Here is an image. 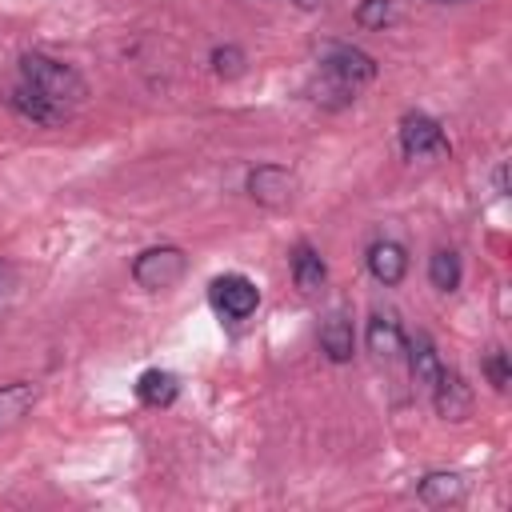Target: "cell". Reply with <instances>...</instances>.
<instances>
[{
  "mask_svg": "<svg viewBox=\"0 0 512 512\" xmlns=\"http://www.w3.org/2000/svg\"><path fill=\"white\" fill-rule=\"evenodd\" d=\"M372 80H376V60L368 52L352 44H328L320 52V76L312 84V100L324 108H344Z\"/></svg>",
  "mask_w": 512,
  "mask_h": 512,
  "instance_id": "6da1fadb",
  "label": "cell"
},
{
  "mask_svg": "<svg viewBox=\"0 0 512 512\" xmlns=\"http://www.w3.org/2000/svg\"><path fill=\"white\" fill-rule=\"evenodd\" d=\"M20 80H24L28 88H36L40 96L64 104V108H76V104L88 100V80H84L72 64L56 60V56H48V52H24V56H20Z\"/></svg>",
  "mask_w": 512,
  "mask_h": 512,
  "instance_id": "7a4b0ae2",
  "label": "cell"
},
{
  "mask_svg": "<svg viewBox=\"0 0 512 512\" xmlns=\"http://www.w3.org/2000/svg\"><path fill=\"white\" fill-rule=\"evenodd\" d=\"M184 268H188V256L180 248H172V244H160V248H144L132 260V280L140 288H148V292H164V288L180 284Z\"/></svg>",
  "mask_w": 512,
  "mask_h": 512,
  "instance_id": "3957f363",
  "label": "cell"
},
{
  "mask_svg": "<svg viewBox=\"0 0 512 512\" xmlns=\"http://www.w3.org/2000/svg\"><path fill=\"white\" fill-rule=\"evenodd\" d=\"M400 152L408 160H444L448 156V136H444L440 120H432L424 112H404V120H400Z\"/></svg>",
  "mask_w": 512,
  "mask_h": 512,
  "instance_id": "277c9868",
  "label": "cell"
},
{
  "mask_svg": "<svg viewBox=\"0 0 512 512\" xmlns=\"http://www.w3.org/2000/svg\"><path fill=\"white\" fill-rule=\"evenodd\" d=\"M208 300L224 320H248L256 312V304H260V288L240 272H224V276L212 280Z\"/></svg>",
  "mask_w": 512,
  "mask_h": 512,
  "instance_id": "5b68a950",
  "label": "cell"
},
{
  "mask_svg": "<svg viewBox=\"0 0 512 512\" xmlns=\"http://www.w3.org/2000/svg\"><path fill=\"white\" fill-rule=\"evenodd\" d=\"M4 100H8V108H12L20 120L40 124V128H60V124L72 116V108H64V104H56V100L40 96V92H36V88H28L24 80H16V84L4 92Z\"/></svg>",
  "mask_w": 512,
  "mask_h": 512,
  "instance_id": "8992f818",
  "label": "cell"
},
{
  "mask_svg": "<svg viewBox=\"0 0 512 512\" xmlns=\"http://www.w3.org/2000/svg\"><path fill=\"white\" fill-rule=\"evenodd\" d=\"M292 192H296V176L280 164H260L248 172V196L264 208H284L292 200Z\"/></svg>",
  "mask_w": 512,
  "mask_h": 512,
  "instance_id": "52a82bcc",
  "label": "cell"
},
{
  "mask_svg": "<svg viewBox=\"0 0 512 512\" xmlns=\"http://www.w3.org/2000/svg\"><path fill=\"white\" fill-rule=\"evenodd\" d=\"M428 392H432V408H436L444 420H464V416L472 412V388H468L464 376L452 372V368H440V376H436V384H432Z\"/></svg>",
  "mask_w": 512,
  "mask_h": 512,
  "instance_id": "ba28073f",
  "label": "cell"
},
{
  "mask_svg": "<svg viewBox=\"0 0 512 512\" xmlns=\"http://www.w3.org/2000/svg\"><path fill=\"white\" fill-rule=\"evenodd\" d=\"M320 352L332 360V364H348L356 356V332H352V320L336 308L324 316L320 324Z\"/></svg>",
  "mask_w": 512,
  "mask_h": 512,
  "instance_id": "9c48e42d",
  "label": "cell"
},
{
  "mask_svg": "<svg viewBox=\"0 0 512 512\" xmlns=\"http://www.w3.org/2000/svg\"><path fill=\"white\" fill-rule=\"evenodd\" d=\"M368 272H372L384 288L400 284L404 272H408V252H404V244H396V240H376V244H368Z\"/></svg>",
  "mask_w": 512,
  "mask_h": 512,
  "instance_id": "30bf717a",
  "label": "cell"
},
{
  "mask_svg": "<svg viewBox=\"0 0 512 512\" xmlns=\"http://www.w3.org/2000/svg\"><path fill=\"white\" fill-rule=\"evenodd\" d=\"M368 348L376 356H384V360H392V356L404 352V328H400V320H396L392 308H376L368 316Z\"/></svg>",
  "mask_w": 512,
  "mask_h": 512,
  "instance_id": "8fae6325",
  "label": "cell"
},
{
  "mask_svg": "<svg viewBox=\"0 0 512 512\" xmlns=\"http://www.w3.org/2000/svg\"><path fill=\"white\" fill-rule=\"evenodd\" d=\"M292 280H296L300 292H320L324 280H328V268H324L320 252H316L308 240H300V244L292 248Z\"/></svg>",
  "mask_w": 512,
  "mask_h": 512,
  "instance_id": "7c38bea8",
  "label": "cell"
},
{
  "mask_svg": "<svg viewBox=\"0 0 512 512\" xmlns=\"http://www.w3.org/2000/svg\"><path fill=\"white\" fill-rule=\"evenodd\" d=\"M408 364H412V380H416V384H424V388L436 384L444 360H440V352H436V344H432L428 332H416V336L408 340Z\"/></svg>",
  "mask_w": 512,
  "mask_h": 512,
  "instance_id": "4fadbf2b",
  "label": "cell"
},
{
  "mask_svg": "<svg viewBox=\"0 0 512 512\" xmlns=\"http://www.w3.org/2000/svg\"><path fill=\"white\" fill-rule=\"evenodd\" d=\"M176 392H180V380H176L172 372H164V368H148V372H140V380H136V396H140V404H148V408L172 404Z\"/></svg>",
  "mask_w": 512,
  "mask_h": 512,
  "instance_id": "5bb4252c",
  "label": "cell"
},
{
  "mask_svg": "<svg viewBox=\"0 0 512 512\" xmlns=\"http://www.w3.org/2000/svg\"><path fill=\"white\" fill-rule=\"evenodd\" d=\"M36 384H28V380H12V384H4L0 388V432L4 428H12L32 404H36Z\"/></svg>",
  "mask_w": 512,
  "mask_h": 512,
  "instance_id": "9a60e30c",
  "label": "cell"
},
{
  "mask_svg": "<svg viewBox=\"0 0 512 512\" xmlns=\"http://www.w3.org/2000/svg\"><path fill=\"white\" fill-rule=\"evenodd\" d=\"M416 496L424 500V504H460L464 500V484H460V476H452V472H428L420 484H416Z\"/></svg>",
  "mask_w": 512,
  "mask_h": 512,
  "instance_id": "2e32d148",
  "label": "cell"
},
{
  "mask_svg": "<svg viewBox=\"0 0 512 512\" xmlns=\"http://www.w3.org/2000/svg\"><path fill=\"white\" fill-rule=\"evenodd\" d=\"M428 280L440 292H456L460 288V256L452 248H436L428 260Z\"/></svg>",
  "mask_w": 512,
  "mask_h": 512,
  "instance_id": "e0dca14e",
  "label": "cell"
},
{
  "mask_svg": "<svg viewBox=\"0 0 512 512\" xmlns=\"http://www.w3.org/2000/svg\"><path fill=\"white\" fill-rule=\"evenodd\" d=\"M356 20H360L364 28H384V24L396 20V8H392V0H364V4L356 8Z\"/></svg>",
  "mask_w": 512,
  "mask_h": 512,
  "instance_id": "ac0fdd59",
  "label": "cell"
},
{
  "mask_svg": "<svg viewBox=\"0 0 512 512\" xmlns=\"http://www.w3.org/2000/svg\"><path fill=\"white\" fill-rule=\"evenodd\" d=\"M484 372H488V380H492L496 392H508L512 368H508V352H504V348H492V352L484 356Z\"/></svg>",
  "mask_w": 512,
  "mask_h": 512,
  "instance_id": "d6986e66",
  "label": "cell"
},
{
  "mask_svg": "<svg viewBox=\"0 0 512 512\" xmlns=\"http://www.w3.org/2000/svg\"><path fill=\"white\" fill-rule=\"evenodd\" d=\"M212 72H216V76H240V72H244V52H240L236 44L212 48Z\"/></svg>",
  "mask_w": 512,
  "mask_h": 512,
  "instance_id": "ffe728a7",
  "label": "cell"
},
{
  "mask_svg": "<svg viewBox=\"0 0 512 512\" xmlns=\"http://www.w3.org/2000/svg\"><path fill=\"white\" fill-rule=\"evenodd\" d=\"M8 288H12V268L0 264V292H8Z\"/></svg>",
  "mask_w": 512,
  "mask_h": 512,
  "instance_id": "44dd1931",
  "label": "cell"
},
{
  "mask_svg": "<svg viewBox=\"0 0 512 512\" xmlns=\"http://www.w3.org/2000/svg\"><path fill=\"white\" fill-rule=\"evenodd\" d=\"M496 192H500V196H504V192H508V172H504V168H500V172H496Z\"/></svg>",
  "mask_w": 512,
  "mask_h": 512,
  "instance_id": "7402d4cb",
  "label": "cell"
},
{
  "mask_svg": "<svg viewBox=\"0 0 512 512\" xmlns=\"http://www.w3.org/2000/svg\"><path fill=\"white\" fill-rule=\"evenodd\" d=\"M292 4H296V8H308V12H312V8H320L324 0H292Z\"/></svg>",
  "mask_w": 512,
  "mask_h": 512,
  "instance_id": "603a6c76",
  "label": "cell"
},
{
  "mask_svg": "<svg viewBox=\"0 0 512 512\" xmlns=\"http://www.w3.org/2000/svg\"><path fill=\"white\" fill-rule=\"evenodd\" d=\"M432 4H472V0H432Z\"/></svg>",
  "mask_w": 512,
  "mask_h": 512,
  "instance_id": "cb8c5ba5",
  "label": "cell"
}]
</instances>
